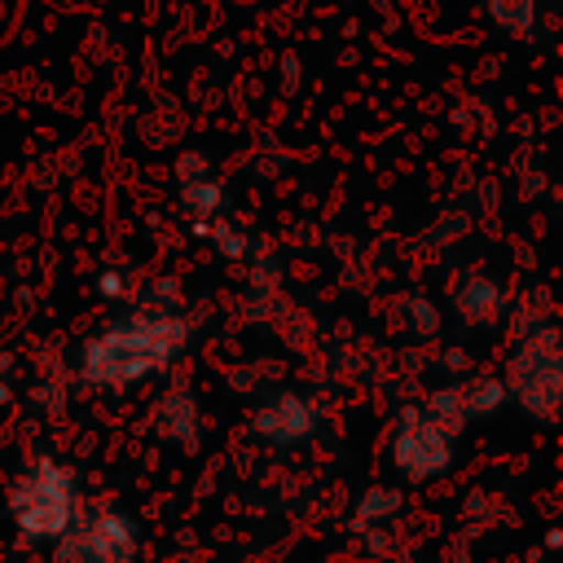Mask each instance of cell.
<instances>
[{
  "mask_svg": "<svg viewBox=\"0 0 563 563\" xmlns=\"http://www.w3.org/2000/svg\"><path fill=\"white\" fill-rule=\"evenodd\" d=\"M185 347V321L172 312H128L101 325L84 352L79 369L97 387H128L167 369Z\"/></svg>",
  "mask_w": 563,
  "mask_h": 563,
  "instance_id": "obj_1",
  "label": "cell"
},
{
  "mask_svg": "<svg viewBox=\"0 0 563 563\" xmlns=\"http://www.w3.org/2000/svg\"><path fill=\"white\" fill-rule=\"evenodd\" d=\"M13 523L26 541H62V532L79 519V497H75V475L53 462V457H31L22 479L9 493Z\"/></svg>",
  "mask_w": 563,
  "mask_h": 563,
  "instance_id": "obj_2",
  "label": "cell"
},
{
  "mask_svg": "<svg viewBox=\"0 0 563 563\" xmlns=\"http://www.w3.org/2000/svg\"><path fill=\"white\" fill-rule=\"evenodd\" d=\"M136 554H141V528L132 515L114 506L75 519L57 545V563H136Z\"/></svg>",
  "mask_w": 563,
  "mask_h": 563,
  "instance_id": "obj_3",
  "label": "cell"
},
{
  "mask_svg": "<svg viewBox=\"0 0 563 563\" xmlns=\"http://www.w3.org/2000/svg\"><path fill=\"white\" fill-rule=\"evenodd\" d=\"M510 391L519 396V405L528 413H537L541 422L559 418V396H563V361H559V334L541 330L528 334V343L515 352L510 361Z\"/></svg>",
  "mask_w": 563,
  "mask_h": 563,
  "instance_id": "obj_4",
  "label": "cell"
},
{
  "mask_svg": "<svg viewBox=\"0 0 563 563\" xmlns=\"http://www.w3.org/2000/svg\"><path fill=\"white\" fill-rule=\"evenodd\" d=\"M391 462L405 479L422 484L453 466V431H444L427 409H400L391 431Z\"/></svg>",
  "mask_w": 563,
  "mask_h": 563,
  "instance_id": "obj_5",
  "label": "cell"
},
{
  "mask_svg": "<svg viewBox=\"0 0 563 563\" xmlns=\"http://www.w3.org/2000/svg\"><path fill=\"white\" fill-rule=\"evenodd\" d=\"M506 405V387L497 383V378H488V374H475V378H466V383H457V387H444V391H435L431 396V405H427V413L444 427V431H462L471 418H484V413H497Z\"/></svg>",
  "mask_w": 563,
  "mask_h": 563,
  "instance_id": "obj_6",
  "label": "cell"
},
{
  "mask_svg": "<svg viewBox=\"0 0 563 563\" xmlns=\"http://www.w3.org/2000/svg\"><path fill=\"white\" fill-rule=\"evenodd\" d=\"M321 422V409L308 400V396H273L268 405H260L255 413V431L268 440V444H303Z\"/></svg>",
  "mask_w": 563,
  "mask_h": 563,
  "instance_id": "obj_7",
  "label": "cell"
},
{
  "mask_svg": "<svg viewBox=\"0 0 563 563\" xmlns=\"http://www.w3.org/2000/svg\"><path fill=\"white\" fill-rule=\"evenodd\" d=\"M453 303H457V312H462L471 325H493V321H501V312H506V290H501L493 277H466V282L453 290Z\"/></svg>",
  "mask_w": 563,
  "mask_h": 563,
  "instance_id": "obj_8",
  "label": "cell"
},
{
  "mask_svg": "<svg viewBox=\"0 0 563 563\" xmlns=\"http://www.w3.org/2000/svg\"><path fill=\"white\" fill-rule=\"evenodd\" d=\"M154 427H158V435L180 440L185 449H194L198 444V405H194V391L189 387H172L163 396L158 413H154Z\"/></svg>",
  "mask_w": 563,
  "mask_h": 563,
  "instance_id": "obj_9",
  "label": "cell"
},
{
  "mask_svg": "<svg viewBox=\"0 0 563 563\" xmlns=\"http://www.w3.org/2000/svg\"><path fill=\"white\" fill-rule=\"evenodd\" d=\"M396 510H400V493L387 488V484H378V488H369V493L356 501V519H352V528L365 532L369 523H387V519H396Z\"/></svg>",
  "mask_w": 563,
  "mask_h": 563,
  "instance_id": "obj_10",
  "label": "cell"
},
{
  "mask_svg": "<svg viewBox=\"0 0 563 563\" xmlns=\"http://www.w3.org/2000/svg\"><path fill=\"white\" fill-rule=\"evenodd\" d=\"M488 9H493V18H497L506 31H515V35H523V31L532 26V18H537V0H488Z\"/></svg>",
  "mask_w": 563,
  "mask_h": 563,
  "instance_id": "obj_11",
  "label": "cell"
},
{
  "mask_svg": "<svg viewBox=\"0 0 563 563\" xmlns=\"http://www.w3.org/2000/svg\"><path fill=\"white\" fill-rule=\"evenodd\" d=\"M185 207H194V211H220L224 207V194H220V185L202 180V185H189L185 189Z\"/></svg>",
  "mask_w": 563,
  "mask_h": 563,
  "instance_id": "obj_12",
  "label": "cell"
},
{
  "mask_svg": "<svg viewBox=\"0 0 563 563\" xmlns=\"http://www.w3.org/2000/svg\"><path fill=\"white\" fill-rule=\"evenodd\" d=\"M409 308H413V325H418L422 334H435V312H431V303L413 295V299H409Z\"/></svg>",
  "mask_w": 563,
  "mask_h": 563,
  "instance_id": "obj_13",
  "label": "cell"
},
{
  "mask_svg": "<svg viewBox=\"0 0 563 563\" xmlns=\"http://www.w3.org/2000/svg\"><path fill=\"white\" fill-rule=\"evenodd\" d=\"M119 290H123V277H119V273H101V277H97V295H106V299H114Z\"/></svg>",
  "mask_w": 563,
  "mask_h": 563,
  "instance_id": "obj_14",
  "label": "cell"
}]
</instances>
